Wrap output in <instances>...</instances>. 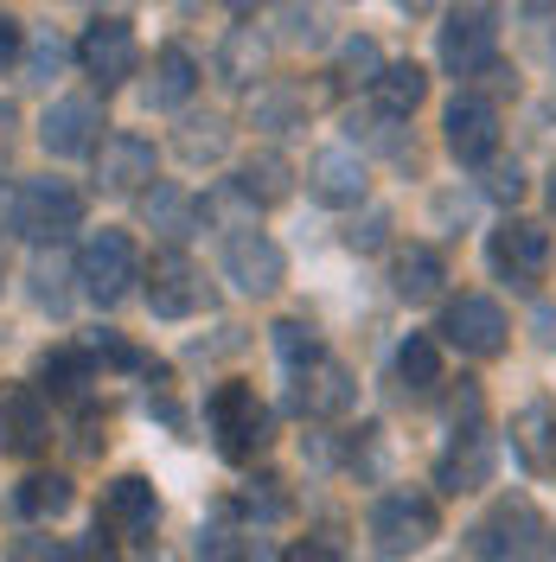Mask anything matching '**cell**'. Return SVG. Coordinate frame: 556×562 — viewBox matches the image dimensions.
I'll return each instance as SVG.
<instances>
[{"label": "cell", "instance_id": "cell-31", "mask_svg": "<svg viewBox=\"0 0 556 562\" xmlns=\"http://www.w3.org/2000/svg\"><path fill=\"white\" fill-rule=\"evenodd\" d=\"M269 346H276V358L288 364V371H308L313 358L326 351V346H320V333H313L308 319H281L276 333H269Z\"/></svg>", "mask_w": 556, "mask_h": 562}, {"label": "cell", "instance_id": "cell-5", "mask_svg": "<svg viewBox=\"0 0 556 562\" xmlns=\"http://www.w3.org/2000/svg\"><path fill=\"white\" fill-rule=\"evenodd\" d=\"M84 224V192L70 179H26L13 199V231L33 244H58L65 231Z\"/></svg>", "mask_w": 556, "mask_h": 562}, {"label": "cell", "instance_id": "cell-42", "mask_svg": "<svg viewBox=\"0 0 556 562\" xmlns=\"http://www.w3.org/2000/svg\"><path fill=\"white\" fill-rule=\"evenodd\" d=\"M231 7H237V13H249V7H263V0H231Z\"/></svg>", "mask_w": 556, "mask_h": 562}, {"label": "cell", "instance_id": "cell-10", "mask_svg": "<svg viewBox=\"0 0 556 562\" xmlns=\"http://www.w3.org/2000/svg\"><path fill=\"white\" fill-rule=\"evenodd\" d=\"M154 525H160V498H154V486H147L141 473L109 480L103 505H97V530L122 537V543H147V537H154Z\"/></svg>", "mask_w": 556, "mask_h": 562}, {"label": "cell", "instance_id": "cell-16", "mask_svg": "<svg viewBox=\"0 0 556 562\" xmlns=\"http://www.w3.org/2000/svg\"><path fill=\"white\" fill-rule=\"evenodd\" d=\"M308 192L320 199V205L352 211V205H365L371 173H365V160H358L352 147H320V154L308 160Z\"/></svg>", "mask_w": 556, "mask_h": 562}, {"label": "cell", "instance_id": "cell-41", "mask_svg": "<svg viewBox=\"0 0 556 562\" xmlns=\"http://www.w3.org/2000/svg\"><path fill=\"white\" fill-rule=\"evenodd\" d=\"M397 7H403V13H429V0H397Z\"/></svg>", "mask_w": 556, "mask_h": 562}, {"label": "cell", "instance_id": "cell-4", "mask_svg": "<svg viewBox=\"0 0 556 562\" xmlns=\"http://www.w3.org/2000/svg\"><path fill=\"white\" fill-rule=\"evenodd\" d=\"M544 512L531 505V498H492V512L480 518V525L467 530V550L474 557H537L544 550Z\"/></svg>", "mask_w": 556, "mask_h": 562}, {"label": "cell", "instance_id": "cell-36", "mask_svg": "<svg viewBox=\"0 0 556 562\" xmlns=\"http://www.w3.org/2000/svg\"><path fill=\"white\" fill-rule=\"evenodd\" d=\"M58 65H65V45L45 33L33 45V58H26V83H52V77H58Z\"/></svg>", "mask_w": 556, "mask_h": 562}, {"label": "cell", "instance_id": "cell-1", "mask_svg": "<svg viewBox=\"0 0 556 562\" xmlns=\"http://www.w3.org/2000/svg\"><path fill=\"white\" fill-rule=\"evenodd\" d=\"M205 422H211V441H218V454L224 460H256L269 441H276V416H269V403L256 396L249 384H218L205 403Z\"/></svg>", "mask_w": 556, "mask_h": 562}, {"label": "cell", "instance_id": "cell-2", "mask_svg": "<svg viewBox=\"0 0 556 562\" xmlns=\"http://www.w3.org/2000/svg\"><path fill=\"white\" fill-rule=\"evenodd\" d=\"M77 281H84V294L97 301V307H115V301H129V288L141 281V256L129 244V231H90L84 249H77Z\"/></svg>", "mask_w": 556, "mask_h": 562}, {"label": "cell", "instance_id": "cell-7", "mask_svg": "<svg viewBox=\"0 0 556 562\" xmlns=\"http://www.w3.org/2000/svg\"><path fill=\"white\" fill-rule=\"evenodd\" d=\"M281 276H288V262H281L276 237H263L256 224H237V231L224 237V281H231L237 294L269 301V294L281 288Z\"/></svg>", "mask_w": 556, "mask_h": 562}, {"label": "cell", "instance_id": "cell-33", "mask_svg": "<svg viewBox=\"0 0 556 562\" xmlns=\"http://www.w3.org/2000/svg\"><path fill=\"white\" fill-rule=\"evenodd\" d=\"M383 70V52H378V38H346V45H340V77H346V83H371V77H378Z\"/></svg>", "mask_w": 556, "mask_h": 562}, {"label": "cell", "instance_id": "cell-30", "mask_svg": "<svg viewBox=\"0 0 556 562\" xmlns=\"http://www.w3.org/2000/svg\"><path fill=\"white\" fill-rule=\"evenodd\" d=\"M237 186H244L249 205H281L288 199V160L281 154H256V160H244Z\"/></svg>", "mask_w": 556, "mask_h": 562}, {"label": "cell", "instance_id": "cell-22", "mask_svg": "<svg viewBox=\"0 0 556 562\" xmlns=\"http://www.w3.org/2000/svg\"><path fill=\"white\" fill-rule=\"evenodd\" d=\"M263 70H269V38L256 33V26H231L224 45H218V77H224L231 90H249Z\"/></svg>", "mask_w": 556, "mask_h": 562}, {"label": "cell", "instance_id": "cell-6", "mask_svg": "<svg viewBox=\"0 0 556 562\" xmlns=\"http://www.w3.org/2000/svg\"><path fill=\"white\" fill-rule=\"evenodd\" d=\"M487 262H492V276L499 281H512V288H537L544 269H551V231L531 224V217H505V224L487 237Z\"/></svg>", "mask_w": 556, "mask_h": 562}, {"label": "cell", "instance_id": "cell-43", "mask_svg": "<svg viewBox=\"0 0 556 562\" xmlns=\"http://www.w3.org/2000/svg\"><path fill=\"white\" fill-rule=\"evenodd\" d=\"M551 211H556V173H551Z\"/></svg>", "mask_w": 556, "mask_h": 562}, {"label": "cell", "instance_id": "cell-35", "mask_svg": "<svg viewBox=\"0 0 556 562\" xmlns=\"http://www.w3.org/2000/svg\"><path fill=\"white\" fill-rule=\"evenodd\" d=\"M294 122H301V97H288V90L256 103V128H294Z\"/></svg>", "mask_w": 556, "mask_h": 562}, {"label": "cell", "instance_id": "cell-29", "mask_svg": "<svg viewBox=\"0 0 556 562\" xmlns=\"http://www.w3.org/2000/svg\"><path fill=\"white\" fill-rule=\"evenodd\" d=\"M224 154H231V128H224L218 115L179 122V160H186V167H211V160H224Z\"/></svg>", "mask_w": 556, "mask_h": 562}, {"label": "cell", "instance_id": "cell-18", "mask_svg": "<svg viewBox=\"0 0 556 562\" xmlns=\"http://www.w3.org/2000/svg\"><path fill=\"white\" fill-rule=\"evenodd\" d=\"M454 441H460V448L435 467V486L460 498V492H480L492 480V435L474 422V428H454Z\"/></svg>", "mask_w": 556, "mask_h": 562}, {"label": "cell", "instance_id": "cell-17", "mask_svg": "<svg viewBox=\"0 0 556 562\" xmlns=\"http://www.w3.org/2000/svg\"><path fill=\"white\" fill-rule=\"evenodd\" d=\"M154 140L141 135H109L103 147H97V186L103 192H115V199H129V192H147L154 186Z\"/></svg>", "mask_w": 556, "mask_h": 562}, {"label": "cell", "instance_id": "cell-15", "mask_svg": "<svg viewBox=\"0 0 556 562\" xmlns=\"http://www.w3.org/2000/svg\"><path fill=\"white\" fill-rule=\"evenodd\" d=\"M38 140H45V154H58V160L90 154V147L103 140V103H97V97H65V103H52L45 122H38Z\"/></svg>", "mask_w": 556, "mask_h": 562}, {"label": "cell", "instance_id": "cell-34", "mask_svg": "<svg viewBox=\"0 0 556 562\" xmlns=\"http://www.w3.org/2000/svg\"><path fill=\"white\" fill-rule=\"evenodd\" d=\"M281 38H288V45H320V38H326L320 7H313V0H288V7H281Z\"/></svg>", "mask_w": 556, "mask_h": 562}, {"label": "cell", "instance_id": "cell-40", "mask_svg": "<svg viewBox=\"0 0 556 562\" xmlns=\"http://www.w3.org/2000/svg\"><path fill=\"white\" fill-rule=\"evenodd\" d=\"M537 339L556 351V307H544V314H537Z\"/></svg>", "mask_w": 556, "mask_h": 562}, {"label": "cell", "instance_id": "cell-19", "mask_svg": "<svg viewBox=\"0 0 556 562\" xmlns=\"http://www.w3.org/2000/svg\"><path fill=\"white\" fill-rule=\"evenodd\" d=\"M512 454L531 473H556V403H524L512 416Z\"/></svg>", "mask_w": 556, "mask_h": 562}, {"label": "cell", "instance_id": "cell-14", "mask_svg": "<svg viewBox=\"0 0 556 562\" xmlns=\"http://www.w3.org/2000/svg\"><path fill=\"white\" fill-rule=\"evenodd\" d=\"M442 128H448V154L460 160V167H480V160H492L499 154V109L487 103V97H454L448 115H442Z\"/></svg>", "mask_w": 556, "mask_h": 562}, {"label": "cell", "instance_id": "cell-21", "mask_svg": "<svg viewBox=\"0 0 556 562\" xmlns=\"http://www.w3.org/2000/svg\"><path fill=\"white\" fill-rule=\"evenodd\" d=\"M442 281H448V269H442V256H435L429 244H410L397 262H390V288H397V301H410V307L435 301Z\"/></svg>", "mask_w": 556, "mask_h": 562}, {"label": "cell", "instance_id": "cell-25", "mask_svg": "<svg viewBox=\"0 0 556 562\" xmlns=\"http://www.w3.org/2000/svg\"><path fill=\"white\" fill-rule=\"evenodd\" d=\"M38 384L52 390V396H84V390L97 384V358L90 346H58L38 358Z\"/></svg>", "mask_w": 556, "mask_h": 562}, {"label": "cell", "instance_id": "cell-38", "mask_svg": "<svg viewBox=\"0 0 556 562\" xmlns=\"http://www.w3.org/2000/svg\"><path fill=\"white\" fill-rule=\"evenodd\" d=\"M383 231H390V211H365V217L346 231V244L352 249H383Z\"/></svg>", "mask_w": 556, "mask_h": 562}, {"label": "cell", "instance_id": "cell-9", "mask_svg": "<svg viewBox=\"0 0 556 562\" xmlns=\"http://www.w3.org/2000/svg\"><path fill=\"white\" fill-rule=\"evenodd\" d=\"M147 307L160 319H192L211 307V281L179 256V249H167V256H154V269H147Z\"/></svg>", "mask_w": 556, "mask_h": 562}, {"label": "cell", "instance_id": "cell-12", "mask_svg": "<svg viewBox=\"0 0 556 562\" xmlns=\"http://www.w3.org/2000/svg\"><path fill=\"white\" fill-rule=\"evenodd\" d=\"M77 65H84V77H97L103 90H115V83H129V77L141 70L135 26H129V20H97L90 33L77 38Z\"/></svg>", "mask_w": 556, "mask_h": 562}, {"label": "cell", "instance_id": "cell-37", "mask_svg": "<svg viewBox=\"0 0 556 562\" xmlns=\"http://www.w3.org/2000/svg\"><path fill=\"white\" fill-rule=\"evenodd\" d=\"M58 281H65V269H58V262H38V269H33V294H38V307H52V314L70 301Z\"/></svg>", "mask_w": 556, "mask_h": 562}, {"label": "cell", "instance_id": "cell-13", "mask_svg": "<svg viewBox=\"0 0 556 562\" xmlns=\"http://www.w3.org/2000/svg\"><path fill=\"white\" fill-rule=\"evenodd\" d=\"M52 448V416L38 403V390L26 384H0V454L33 460Z\"/></svg>", "mask_w": 556, "mask_h": 562}, {"label": "cell", "instance_id": "cell-8", "mask_svg": "<svg viewBox=\"0 0 556 562\" xmlns=\"http://www.w3.org/2000/svg\"><path fill=\"white\" fill-rule=\"evenodd\" d=\"M435 333H442L454 351H467V358H499L512 326H505V307H499V301H487V294H460V301H448V314H442Z\"/></svg>", "mask_w": 556, "mask_h": 562}, {"label": "cell", "instance_id": "cell-23", "mask_svg": "<svg viewBox=\"0 0 556 562\" xmlns=\"http://www.w3.org/2000/svg\"><path fill=\"white\" fill-rule=\"evenodd\" d=\"M141 217H147V224H154V231H160L167 244H186V237H192V231L205 224V211L192 205V199H186L179 186H160V179L147 186V199H141Z\"/></svg>", "mask_w": 556, "mask_h": 562}, {"label": "cell", "instance_id": "cell-26", "mask_svg": "<svg viewBox=\"0 0 556 562\" xmlns=\"http://www.w3.org/2000/svg\"><path fill=\"white\" fill-rule=\"evenodd\" d=\"M371 97H378V109H390V115H416L422 97H429V70L422 65H383L378 77H371Z\"/></svg>", "mask_w": 556, "mask_h": 562}, {"label": "cell", "instance_id": "cell-39", "mask_svg": "<svg viewBox=\"0 0 556 562\" xmlns=\"http://www.w3.org/2000/svg\"><path fill=\"white\" fill-rule=\"evenodd\" d=\"M20 52H26V33H20V20H7V13H0V70L20 65Z\"/></svg>", "mask_w": 556, "mask_h": 562}, {"label": "cell", "instance_id": "cell-11", "mask_svg": "<svg viewBox=\"0 0 556 562\" xmlns=\"http://www.w3.org/2000/svg\"><path fill=\"white\" fill-rule=\"evenodd\" d=\"M492 58H499V26H492L487 7L448 13V26H442V70L448 77H480V70H492Z\"/></svg>", "mask_w": 556, "mask_h": 562}, {"label": "cell", "instance_id": "cell-20", "mask_svg": "<svg viewBox=\"0 0 556 562\" xmlns=\"http://www.w3.org/2000/svg\"><path fill=\"white\" fill-rule=\"evenodd\" d=\"M294 378H301V390H294V396H301V409H308V416H340V409H352L346 364H333L326 351L313 358L308 371H294Z\"/></svg>", "mask_w": 556, "mask_h": 562}, {"label": "cell", "instance_id": "cell-28", "mask_svg": "<svg viewBox=\"0 0 556 562\" xmlns=\"http://www.w3.org/2000/svg\"><path fill=\"white\" fill-rule=\"evenodd\" d=\"M70 505V480L65 473H33V480H20V486H13V512H20V518H58V512H65Z\"/></svg>", "mask_w": 556, "mask_h": 562}, {"label": "cell", "instance_id": "cell-3", "mask_svg": "<svg viewBox=\"0 0 556 562\" xmlns=\"http://www.w3.org/2000/svg\"><path fill=\"white\" fill-rule=\"evenodd\" d=\"M442 537V518H435V498L422 492H383L371 505V543L378 557H416Z\"/></svg>", "mask_w": 556, "mask_h": 562}, {"label": "cell", "instance_id": "cell-27", "mask_svg": "<svg viewBox=\"0 0 556 562\" xmlns=\"http://www.w3.org/2000/svg\"><path fill=\"white\" fill-rule=\"evenodd\" d=\"M397 384L410 390V396H429V390L442 384V346L429 333H410L397 346Z\"/></svg>", "mask_w": 556, "mask_h": 562}, {"label": "cell", "instance_id": "cell-32", "mask_svg": "<svg viewBox=\"0 0 556 562\" xmlns=\"http://www.w3.org/2000/svg\"><path fill=\"white\" fill-rule=\"evenodd\" d=\"M480 192L487 199H499V205H519L524 199V173H519V160H480Z\"/></svg>", "mask_w": 556, "mask_h": 562}, {"label": "cell", "instance_id": "cell-24", "mask_svg": "<svg viewBox=\"0 0 556 562\" xmlns=\"http://www.w3.org/2000/svg\"><path fill=\"white\" fill-rule=\"evenodd\" d=\"M192 90H199V65H192V52H186V45H167V52L154 58V77H147V103L154 109H186L192 103Z\"/></svg>", "mask_w": 556, "mask_h": 562}]
</instances>
